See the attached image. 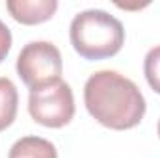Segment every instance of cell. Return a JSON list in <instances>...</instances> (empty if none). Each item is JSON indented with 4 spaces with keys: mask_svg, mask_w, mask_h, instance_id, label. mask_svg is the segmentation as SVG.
Instances as JSON below:
<instances>
[{
    "mask_svg": "<svg viewBox=\"0 0 160 158\" xmlns=\"http://www.w3.org/2000/svg\"><path fill=\"white\" fill-rule=\"evenodd\" d=\"M28 112L36 123L47 128H62L75 117V97L67 82L56 80L30 89Z\"/></svg>",
    "mask_w": 160,
    "mask_h": 158,
    "instance_id": "3957f363",
    "label": "cell"
},
{
    "mask_svg": "<svg viewBox=\"0 0 160 158\" xmlns=\"http://www.w3.org/2000/svg\"><path fill=\"white\" fill-rule=\"evenodd\" d=\"M6 7L9 15L21 24H41L52 19L58 9L56 0H8Z\"/></svg>",
    "mask_w": 160,
    "mask_h": 158,
    "instance_id": "5b68a950",
    "label": "cell"
},
{
    "mask_svg": "<svg viewBox=\"0 0 160 158\" xmlns=\"http://www.w3.org/2000/svg\"><path fill=\"white\" fill-rule=\"evenodd\" d=\"M11 30L0 21V63L8 58L9 50H11Z\"/></svg>",
    "mask_w": 160,
    "mask_h": 158,
    "instance_id": "9c48e42d",
    "label": "cell"
},
{
    "mask_svg": "<svg viewBox=\"0 0 160 158\" xmlns=\"http://www.w3.org/2000/svg\"><path fill=\"white\" fill-rule=\"evenodd\" d=\"M15 67L21 80L30 89H36L62 78V52L50 41H30L19 52Z\"/></svg>",
    "mask_w": 160,
    "mask_h": 158,
    "instance_id": "277c9868",
    "label": "cell"
},
{
    "mask_svg": "<svg viewBox=\"0 0 160 158\" xmlns=\"http://www.w3.org/2000/svg\"><path fill=\"white\" fill-rule=\"evenodd\" d=\"M84 104L89 116L112 130H128L142 123L147 104L143 93L118 71H97L84 86Z\"/></svg>",
    "mask_w": 160,
    "mask_h": 158,
    "instance_id": "6da1fadb",
    "label": "cell"
},
{
    "mask_svg": "<svg viewBox=\"0 0 160 158\" xmlns=\"http://www.w3.org/2000/svg\"><path fill=\"white\" fill-rule=\"evenodd\" d=\"M71 45L84 60L112 58L125 43V28L119 19L104 9H86L75 15L69 26Z\"/></svg>",
    "mask_w": 160,
    "mask_h": 158,
    "instance_id": "7a4b0ae2",
    "label": "cell"
},
{
    "mask_svg": "<svg viewBox=\"0 0 160 158\" xmlns=\"http://www.w3.org/2000/svg\"><path fill=\"white\" fill-rule=\"evenodd\" d=\"M143 73L151 89L160 95V45L153 47L143 60Z\"/></svg>",
    "mask_w": 160,
    "mask_h": 158,
    "instance_id": "ba28073f",
    "label": "cell"
},
{
    "mask_svg": "<svg viewBox=\"0 0 160 158\" xmlns=\"http://www.w3.org/2000/svg\"><path fill=\"white\" fill-rule=\"evenodd\" d=\"M19 108V93L15 84L6 77H0V132L13 125Z\"/></svg>",
    "mask_w": 160,
    "mask_h": 158,
    "instance_id": "52a82bcc",
    "label": "cell"
},
{
    "mask_svg": "<svg viewBox=\"0 0 160 158\" xmlns=\"http://www.w3.org/2000/svg\"><path fill=\"white\" fill-rule=\"evenodd\" d=\"M8 158H58V151L45 138L24 136L11 145Z\"/></svg>",
    "mask_w": 160,
    "mask_h": 158,
    "instance_id": "8992f818",
    "label": "cell"
},
{
    "mask_svg": "<svg viewBox=\"0 0 160 158\" xmlns=\"http://www.w3.org/2000/svg\"><path fill=\"white\" fill-rule=\"evenodd\" d=\"M157 132H158V138H160V121H158V126H157Z\"/></svg>",
    "mask_w": 160,
    "mask_h": 158,
    "instance_id": "30bf717a",
    "label": "cell"
}]
</instances>
